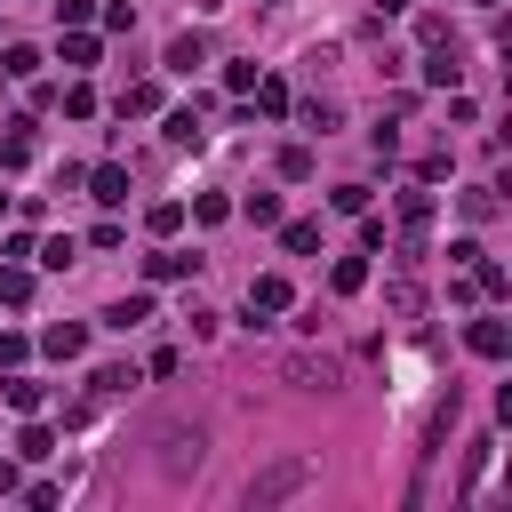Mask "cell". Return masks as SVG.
I'll use <instances>...</instances> for the list:
<instances>
[{
	"label": "cell",
	"instance_id": "cell-31",
	"mask_svg": "<svg viewBox=\"0 0 512 512\" xmlns=\"http://www.w3.org/2000/svg\"><path fill=\"white\" fill-rule=\"evenodd\" d=\"M192 216H200V224H224V216H232V200H224V192H200V200H192Z\"/></svg>",
	"mask_w": 512,
	"mask_h": 512
},
{
	"label": "cell",
	"instance_id": "cell-25",
	"mask_svg": "<svg viewBox=\"0 0 512 512\" xmlns=\"http://www.w3.org/2000/svg\"><path fill=\"white\" fill-rule=\"evenodd\" d=\"M240 216H248V224H280V200H272V192H248Z\"/></svg>",
	"mask_w": 512,
	"mask_h": 512
},
{
	"label": "cell",
	"instance_id": "cell-2",
	"mask_svg": "<svg viewBox=\"0 0 512 512\" xmlns=\"http://www.w3.org/2000/svg\"><path fill=\"white\" fill-rule=\"evenodd\" d=\"M200 448H208L200 424H160V472H176V480L200 472Z\"/></svg>",
	"mask_w": 512,
	"mask_h": 512
},
{
	"label": "cell",
	"instance_id": "cell-30",
	"mask_svg": "<svg viewBox=\"0 0 512 512\" xmlns=\"http://www.w3.org/2000/svg\"><path fill=\"white\" fill-rule=\"evenodd\" d=\"M280 176H288V184H304V176H312V152H304V144H288V152H280Z\"/></svg>",
	"mask_w": 512,
	"mask_h": 512
},
{
	"label": "cell",
	"instance_id": "cell-27",
	"mask_svg": "<svg viewBox=\"0 0 512 512\" xmlns=\"http://www.w3.org/2000/svg\"><path fill=\"white\" fill-rule=\"evenodd\" d=\"M280 240H288V256H312L320 248V224H280Z\"/></svg>",
	"mask_w": 512,
	"mask_h": 512
},
{
	"label": "cell",
	"instance_id": "cell-8",
	"mask_svg": "<svg viewBox=\"0 0 512 512\" xmlns=\"http://www.w3.org/2000/svg\"><path fill=\"white\" fill-rule=\"evenodd\" d=\"M40 352H56V360H80V352H88V328H80V320H56V328L40 336Z\"/></svg>",
	"mask_w": 512,
	"mask_h": 512
},
{
	"label": "cell",
	"instance_id": "cell-28",
	"mask_svg": "<svg viewBox=\"0 0 512 512\" xmlns=\"http://www.w3.org/2000/svg\"><path fill=\"white\" fill-rule=\"evenodd\" d=\"M472 288H480V296H504L512 280H504V264H488V256H480V264H472Z\"/></svg>",
	"mask_w": 512,
	"mask_h": 512
},
{
	"label": "cell",
	"instance_id": "cell-3",
	"mask_svg": "<svg viewBox=\"0 0 512 512\" xmlns=\"http://www.w3.org/2000/svg\"><path fill=\"white\" fill-rule=\"evenodd\" d=\"M424 232H432V192H400V248L424 256Z\"/></svg>",
	"mask_w": 512,
	"mask_h": 512
},
{
	"label": "cell",
	"instance_id": "cell-20",
	"mask_svg": "<svg viewBox=\"0 0 512 512\" xmlns=\"http://www.w3.org/2000/svg\"><path fill=\"white\" fill-rule=\"evenodd\" d=\"M288 104H296V96H288V80H256V112H272V120H280Z\"/></svg>",
	"mask_w": 512,
	"mask_h": 512
},
{
	"label": "cell",
	"instance_id": "cell-36",
	"mask_svg": "<svg viewBox=\"0 0 512 512\" xmlns=\"http://www.w3.org/2000/svg\"><path fill=\"white\" fill-rule=\"evenodd\" d=\"M400 8H408V0H376V16H400Z\"/></svg>",
	"mask_w": 512,
	"mask_h": 512
},
{
	"label": "cell",
	"instance_id": "cell-37",
	"mask_svg": "<svg viewBox=\"0 0 512 512\" xmlns=\"http://www.w3.org/2000/svg\"><path fill=\"white\" fill-rule=\"evenodd\" d=\"M480 8H496V0H480Z\"/></svg>",
	"mask_w": 512,
	"mask_h": 512
},
{
	"label": "cell",
	"instance_id": "cell-10",
	"mask_svg": "<svg viewBox=\"0 0 512 512\" xmlns=\"http://www.w3.org/2000/svg\"><path fill=\"white\" fill-rule=\"evenodd\" d=\"M192 64H208V40L200 32H176L168 40V72H192Z\"/></svg>",
	"mask_w": 512,
	"mask_h": 512
},
{
	"label": "cell",
	"instance_id": "cell-22",
	"mask_svg": "<svg viewBox=\"0 0 512 512\" xmlns=\"http://www.w3.org/2000/svg\"><path fill=\"white\" fill-rule=\"evenodd\" d=\"M144 272H152V280H184V272H192V256H176V248H160V256H144Z\"/></svg>",
	"mask_w": 512,
	"mask_h": 512
},
{
	"label": "cell",
	"instance_id": "cell-6",
	"mask_svg": "<svg viewBox=\"0 0 512 512\" xmlns=\"http://www.w3.org/2000/svg\"><path fill=\"white\" fill-rule=\"evenodd\" d=\"M424 80H432V88H456V80H464V64H456V40H432V56H424Z\"/></svg>",
	"mask_w": 512,
	"mask_h": 512
},
{
	"label": "cell",
	"instance_id": "cell-1",
	"mask_svg": "<svg viewBox=\"0 0 512 512\" xmlns=\"http://www.w3.org/2000/svg\"><path fill=\"white\" fill-rule=\"evenodd\" d=\"M304 480H312V456H280L272 472H256V480H248V512H272V504H280V496H296Z\"/></svg>",
	"mask_w": 512,
	"mask_h": 512
},
{
	"label": "cell",
	"instance_id": "cell-12",
	"mask_svg": "<svg viewBox=\"0 0 512 512\" xmlns=\"http://www.w3.org/2000/svg\"><path fill=\"white\" fill-rule=\"evenodd\" d=\"M328 288H336V296H360V288H368V256H336Z\"/></svg>",
	"mask_w": 512,
	"mask_h": 512
},
{
	"label": "cell",
	"instance_id": "cell-18",
	"mask_svg": "<svg viewBox=\"0 0 512 512\" xmlns=\"http://www.w3.org/2000/svg\"><path fill=\"white\" fill-rule=\"evenodd\" d=\"M0 304H32V272H24L16 256L0 264Z\"/></svg>",
	"mask_w": 512,
	"mask_h": 512
},
{
	"label": "cell",
	"instance_id": "cell-32",
	"mask_svg": "<svg viewBox=\"0 0 512 512\" xmlns=\"http://www.w3.org/2000/svg\"><path fill=\"white\" fill-rule=\"evenodd\" d=\"M64 112H72V120H88V112H96V88H80V80H72V88H64Z\"/></svg>",
	"mask_w": 512,
	"mask_h": 512
},
{
	"label": "cell",
	"instance_id": "cell-21",
	"mask_svg": "<svg viewBox=\"0 0 512 512\" xmlns=\"http://www.w3.org/2000/svg\"><path fill=\"white\" fill-rule=\"evenodd\" d=\"M336 120H344V112H336V104H328V96H304V128H312V136H328V128H336Z\"/></svg>",
	"mask_w": 512,
	"mask_h": 512
},
{
	"label": "cell",
	"instance_id": "cell-35",
	"mask_svg": "<svg viewBox=\"0 0 512 512\" xmlns=\"http://www.w3.org/2000/svg\"><path fill=\"white\" fill-rule=\"evenodd\" d=\"M16 488H24V472H16V464H0V496H16Z\"/></svg>",
	"mask_w": 512,
	"mask_h": 512
},
{
	"label": "cell",
	"instance_id": "cell-7",
	"mask_svg": "<svg viewBox=\"0 0 512 512\" xmlns=\"http://www.w3.org/2000/svg\"><path fill=\"white\" fill-rule=\"evenodd\" d=\"M296 296H288V280L280 272H264V280H248V312H288Z\"/></svg>",
	"mask_w": 512,
	"mask_h": 512
},
{
	"label": "cell",
	"instance_id": "cell-9",
	"mask_svg": "<svg viewBox=\"0 0 512 512\" xmlns=\"http://www.w3.org/2000/svg\"><path fill=\"white\" fill-rule=\"evenodd\" d=\"M280 376L304 384V392H320V384H336V360H304V352H296V360H280Z\"/></svg>",
	"mask_w": 512,
	"mask_h": 512
},
{
	"label": "cell",
	"instance_id": "cell-19",
	"mask_svg": "<svg viewBox=\"0 0 512 512\" xmlns=\"http://www.w3.org/2000/svg\"><path fill=\"white\" fill-rule=\"evenodd\" d=\"M64 64H72V72H88V64H96V32H80V24H72V32H64Z\"/></svg>",
	"mask_w": 512,
	"mask_h": 512
},
{
	"label": "cell",
	"instance_id": "cell-23",
	"mask_svg": "<svg viewBox=\"0 0 512 512\" xmlns=\"http://www.w3.org/2000/svg\"><path fill=\"white\" fill-rule=\"evenodd\" d=\"M0 400H8V408H24V416H32V408H40V384H32V376H8V384H0Z\"/></svg>",
	"mask_w": 512,
	"mask_h": 512
},
{
	"label": "cell",
	"instance_id": "cell-29",
	"mask_svg": "<svg viewBox=\"0 0 512 512\" xmlns=\"http://www.w3.org/2000/svg\"><path fill=\"white\" fill-rule=\"evenodd\" d=\"M0 72H8V80H32V72H40V56H32V48H8V56H0Z\"/></svg>",
	"mask_w": 512,
	"mask_h": 512
},
{
	"label": "cell",
	"instance_id": "cell-34",
	"mask_svg": "<svg viewBox=\"0 0 512 512\" xmlns=\"http://www.w3.org/2000/svg\"><path fill=\"white\" fill-rule=\"evenodd\" d=\"M56 16H64V24H88V16H96V0H56Z\"/></svg>",
	"mask_w": 512,
	"mask_h": 512
},
{
	"label": "cell",
	"instance_id": "cell-13",
	"mask_svg": "<svg viewBox=\"0 0 512 512\" xmlns=\"http://www.w3.org/2000/svg\"><path fill=\"white\" fill-rule=\"evenodd\" d=\"M144 320H152V296H120V304L104 312V328H120V336H128V328H144Z\"/></svg>",
	"mask_w": 512,
	"mask_h": 512
},
{
	"label": "cell",
	"instance_id": "cell-15",
	"mask_svg": "<svg viewBox=\"0 0 512 512\" xmlns=\"http://www.w3.org/2000/svg\"><path fill=\"white\" fill-rule=\"evenodd\" d=\"M16 136H0V168H24L32 160V120H8Z\"/></svg>",
	"mask_w": 512,
	"mask_h": 512
},
{
	"label": "cell",
	"instance_id": "cell-38",
	"mask_svg": "<svg viewBox=\"0 0 512 512\" xmlns=\"http://www.w3.org/2000/svg\"><path fill=\"white\" fill-rule=\"evenodd\" d=\"M256 8H272V0H256Z\"/></svg>",
	"mask_w": 512,
	"mask_h": 512
},
{
	"label": "cell",
	"instance_id": "cell-14",
	"mask_svg": "<svg viewBox=\"0 0 512 512\" xmlns=\"http://www.w3.org/2000/svg\"><path fill=\"white\" fill-rule=\"evenodd\" d=\"M128 112H136V120L160 112V88H152V80H128V88H120V120H128Z\"/></svg>",
	"mask_w": 512,
	"mask_h": 512
},
{
	"label": "cell",
	"instance_id": "cell-5",
	"mask_svg": "<svg viewBox=\"0 0 512 512\" xmlns=\"http://www.w3.org/2000/svg\"><path fill=\"white\" fill-rule=\"evenodd\" d=\"M464 344H472L480 360H504V352H512V328H504V320H472V328H464Z\"/></svg>",
	"mask_w": 512,
	"mask_h": 512
},
{
	"label": "cell",
	"instance_id": "cell-16",
	"mask_svg": "<svg viewBox=\"0 0 512 512\" xmlns=\"http://www.w3.org/2000/svg\"><path fill=\"white\" fill-rule=\"evenodd\" d=\"M384 312L416 320V312H424V288H416V280H392V288H384Z\"/></svg>",
	"mask_w": 512,
	"mask_h": 512
},
{
	"label": "cell",
	"instance_id": "cell-17",
	"mask_svg": "<svg viewBox=\"0 0 512 512\" xmlns=\"http://www.w3.org/2000/svg\"><path fill=\"white\" fill-rule=\"evenodd\" d=\"M16 456H24V464L56 456V432H48V424H24V432H16Z\"/></svg>",
	"mask_w": 512,
	"mask_h": 512
},
{
	"label": "cell",
	"instance_id": "cell-24",
	"mask_svg": "<svg viewBox=\"0 0 512 512\" xmlns=\"http://www.w3.org/2000/svg\"><path fill=\"white\" fill-rule=\"evenodd\" d=\"M464 216L488 224V216H496V184H472V192H464Z\"/></svg>",
	"mask_w": 512,
	"mask_h": 512
},
{
	"label": "cell",
	"instance_id": "cell-26",
	"mask_svg": "<svg viewBox=\"0 0 512 512\" xmlns=\"http://www.w3.org/2000/svg\"><path fill=\"white\" fill-rule=\"evenodd\" d=\"M144 224H152V232H160V240H168V232H176V224H184V200H152V216H144Z\"/></svg>",
	"mask_w": 512,
	"mask_h": 512
},
{
	"label": "cell",
	"instance_id": "cell-4",
	"mask_svg": "<svg viewBox=\"0 0 512 512\" xmlns=\"http://www.w3.org/2000/svg\"><path fill=\"white\" fill-rule=\"evenodd\" d=\"M80 184H88V200H96V208H120V200H128V168H120V160H104V168H88Z\"/></svg>",
	"mask_w": 512,
	"mask_h": 512
},
{
	"label": "cell",
	"instance_id": "cell-11",
	"mask_svg": "<svg viewBox=\"0 0 512 512\" xmlns=\"http://www.w3.org/2000/svg\"><path fill=\"white\" fill-rule=\"evenodd\" d=\"M200 112H208L200 96H192L184 112H168V144H176V152H184V144H200Z\"/></svg>",
	"mask_w": 512,
	"mask_h": 512
},
{
	"label": "cell",
	"instance_id": "cell-33",
	"mask_svg": "<svg viewBox=\"0 0 512 512\" xmlns=\"http://www.w3.org/2000/svg\"><path fill=\"white\" fill-rule=\"evenodd\" d=\"M16 496H24V504H32V512H56V504H64V496H56V488H48V480H32V488H16Z\"/></svg>",
	"mask_w": 512,
	"mask_h": 512
}]
</instances>
